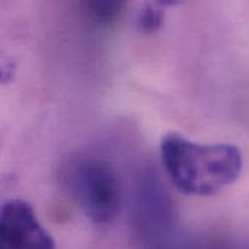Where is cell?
I'll use <instances>...</instances> for the list:
<instances>
[{
	"instance_id": "1",
	"label": "cell",
	"mask_w": 249,
	"mask_h": 249,
	"mask_svg": "<svg viewBox=\"0 0 249 249\" xmlns=\"http://www.w3.org/2000/svg\"><path fill=\"white\" fill-rule=\"evenodd\" d=\"M159 152L169 179L188 196H214L233 184L242 171V153L233 144H201L169 133Z\"/></svg>"
},
{
	"instance_id": "2",
	"label": "cell",
	"mask_w": 249,
	"mask_h": 249,
	"mask_svg": "<svg viewBox=\"0 0 249 249\" xmlns=\"http://www.w3.org/2000/svg\"><path fill=\"white\" fill-rule=\"evenodd\" d=\"M60 179L88 220L104 225L117 217L121 209V185L107 162L92 155H74L63 163Z\"/></svg>"
},
{
	"instance_id": "3",
	"label": "cell",
	"mask_w": 249,
	"mask_h": 249,
	"mask_svg": "<svg viewBox=\"0 0 249 249\" xmlns=\"http://www.w3.org/2000/svg\"><path fill=\"white\" fill-rule=\"evenodd\" d=\"M0 249H55V244L31 204L13 198L1 206Z\"/></svg>"
},
{
	"instance_id": "4",
	"label": "cell",
	"mask_w": 249,
	"mask_h": 249,
	"mask_svg": "<svg viewBox=\"0 0 249 249\" xmlns=\"http://www.w3.org/2000/svg\"><path fill=\"white\" fill-rule=\"evenodd\" d=\"M124 6H125L124 1L90 0V1L83 3V9L89 20L99 26H108V25H112L115 20H118V18L123 13Z\"/></svg>"
},
{
	"instance_id": "5",
	"label": "cell",
	"mask_w": 249,
	"mask_h": 249,
	"mask_svg": "<svg viewBox=\"0 0 249 249\" xmlns=\"http://www.w3.org/2000/svg\"><path fill=\"white\" fill-rule=\"evenodd\" d=\"M165 22V9L156 3H146L137 12L136 26L142 34L150 35L158 32Z\"/></svg>"
},
{
	"instance_id": "6",
	"label": "cell",
	"mask_w": 249,
	"mask_h": 249,
	"mask_svg": "<svg viewBox=\"0 0 249 249\" xmlns=\"http://www.w3.org/2000/svg\"><path fill=\"white\" fill-rule=\"evenodd\" d=\"M228 249H249V241H247V242H242V244H239V245H236V247H232V248H228Z\"/></svg>"
}]
</instances>
